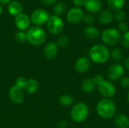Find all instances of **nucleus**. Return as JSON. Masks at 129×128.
Returning <instances> with one entry per match:
<instances>
[{
	"label": "nucleus",
	"mask_w": 129,
	"mask_h": 128,
	"mask_svg": "<svg viewBox=\"0 0 129 128\" xmlns=\"http://www.w3.org/2000/svg\"><path fill=\"white\" fill-rule=\"evenodd\" d=\"M98 115L103 119H111L115 117L117 112V106L112 99L102 98L96 106Z\"/></svg>",
	"instance_id": "1"
},
{
	"label": "nucleus",
	"mask_w": 129,
	"mask_h": 128,
	"mask_svg": "<svg viewBox=\"0 0 129 128\" xmlns=\"http://www.w3.org/2000/svg\"><path fill=\"white\" fill-rule=\"evenodd\" d=\"M88 58L96 64H104L110 59V51L104 44L93 45L88 51Z\"/></svg>",
	"instance_id": "2"
},
{
	"label": "nucleus",
	"mask_w": 129,
	"mask_h": 128,
	"mask_svg": "<svg viewBox=\"0 0 129 128\" xmlns=\"http://www.w3.org/2000/svg\"><path fill=\"white\" fill-rule=\"evenodd\" d=\"M27 41L35 46H39L42 45L46 38L45 31L38 26H30L26 32Z\"/></svg>",
	"instance_id": "3"
},
{
	"label": "nucleus",
	"mask_w": 129,
	"mask_h": 128,
	"mask_svg": "<svg viewBox=\"0 0 129 128\" xmlns=\"http://www.w3.org/2000/svg\"><path fill=\"white\" fill-rule=\"evenodd\" d=\"M89 115V108L87 104L83 102H79L73 106L70 111L71 118L76 123L85 121Z\"/></svg>",
	"instance_id": "4"
},
{
	"label": "nucleus",
	"mask_w": 129,
	"mask_h": 128,
	"mask_svg": "<svg viewBox=\"0 0 129 128\" xmlns=\"http://www.w3.org/2000/svg\"><path fill=\"white\" fill-rule=\"evenodd\" d=\"M121 32L116 28H109L101 33V40L106 46H115L121 41Z\"/></svg>",
	"instance_id": "5"
},
{
	"label": "nucleus",
	"mask_w": 129,
	"mask_h": 128,
	"mask_svg": "<svg viewBox=\"0 0 129 128\" xmlns=\"http://www.w3.org/2000/svg\"><path fill=\"white\" fill-rule=\"evenodd\" d=\"M98 92L104 98L111 99L116 94L117 89L116 85L109 80H103L98 84H97L96 88Z\"/></svg>",
	"instance_id": "6"
},
{
	"label": "nucleus",
	"mask_w": 129,
	"mask_h": 128,
	"mask_svg": "<svg viewBox=\"0 0 129 128\" xmlns=\"http://www.w3.org/2000/svg\"><path fill=\"white\" fill-rule=\"evenodd\" d=\"M46 26L50 33L53 35H58L63 30L64 23L60 17L57 15H51L49 17L46 23Z\"/></svg>",
	"instance_id": "7"
},
{
	"label": "nucleus",
	"mask_w": 129,
	"mask_h": 128,
	"mask_svg": "<svg viewBox=\"0 0 129 128\" xmlns=\"http://www.w3.org/2000/svg\"><path fill=\"white\" fill-rule=\"evenodd\" d=\"M125 69L120 63H114L107 71V76L110 81H118L125 76Z\"/></svg>",
	"instance_id": "8"
},
{
	"label": "nucleus",
	"mask_w": 129,
	"mask_h": 128,
	"mask_svg": "<svg viewBox=\"0 0 129 128\" xmlns=\"http://www.w3.org/2000/svg\"><path fill=\"white\" fill-rule=\"evenodd\" d=\"M49 14L48 13L42 8L36 9L33 11L30 15V21L36 26H41L42 24H45L47 23L48 18H49Z\"/></svg>",
	"instance_id": "9"
},
{
	"label": "nucleus",
	"mask_w": 129,
	"mask_h": 128,
	"mask_svg": "<svg viewBox=\"0 0 129 128\" xmlns=\"http://www.w3.org/2000/svg\"><path fill=\"white\" fill-rule=\"evenodd\" d=\"M85 17L84 11L78 7H73L70 8L67 14V20L70 24H79L80 23Z\"/></svg>",
	"instance_id": "10"
},
{
	"label": "nucleus",
	"mask_w": 129,
	"mask_h": 128,
	"mask_svg": "<svg viewBox=\"0 0 129 128\" xmlns=\"http://www.w3.org/2000/svg\"><path fill=\"white\" fill-rule=\"evenodd\" d=\"M30 23L31 21L29 17L24 13H20L14 18V24L20 31L27 30L30 27Z\"/></svg>",
	"instance_id": "11"
},
{
	"label": "nucleus",
	"mask_w": 129,
	"mask_h": 128,
	"mask_svg": "<svg viewBox=\"0 0 129 128\" xmlns=\"http://www.w3.org/2000/svg\"><path fill=\"white\" fill-rule=\"evenodd\" d=\"M9 97L12 103L14 104H20L24 100V94L23 89L16 85L11 87L9 90Z\"/></svg>",
	"instance_id": "12"
},
{
	"label": "nucleus",
	"mask_w": 129,
	"mask_h": 128,
	"mask_svg": "<svg viewBox=\"0 0 129 128\" xmlns=\"http://www.w3.org/2000/svg\"><path fill=\"white\" fill-rule=\"evenodd\" d=\"M91 67V60L86 57L78 58L75 63V69L79 73H84L89 70Z\"/></svg>",
	"instance_id": "13"
},
{
	"label": "nucleus",
	"mask_w": 129,
	"mask_h": 128,
	"mask_svg": "<svg viewBox=\"0 0 129 128\" xmlns=\"http://www.w3.org/2000/svg\"><path fill=\"white\" fill-rule=\"evenodd\" d=\"M58 52V46L57 43L50 41L46 44V45L44 48V55L45 57L48 60H52L56 57Z\"/></svg>",
	"instance_id": "14"
},
{
	"label": "nucleus",
	"mask_w": 129,
	"mask_h": 128,
	"mask_svg": "<svg viewBox=\"0 0 129 128\" xmlns=\"http://www.w3.org/2000/svg\"><path fill=\"white\" fill-rule=\"evenodd\" d=\"M84 6L88 11L96 14L102 9V2L101 0H85Z\"/></svg>",
	"instance_id": "15"
},
{
	"label": "nucleus",
	"mask_w": 129,
	"mask_h": 128,
	"mask_svg": "<svg viewBox=\"0 0 129 128\" xmlns=\"http://www.w3.org/2000/svg\"><path fill=\"white\" fill-rule=\"evenodd\" d=\"M114 124L117 128H128L129 117L123 113L116 114L114 117Z\"/></svg>",
	"instance_id": "16"
},
{
	"label": "nucleus",
	"mask_w": 129,
	"mask_h": 128,
	"mask_svg": "<svg viewBox=\"0 0 129 128\" xmlns=\"http://www.w3.org/2000/svg\"><path fill=\"white\" fill-rule=\"evenodd\" d=\"M84 36L90 40H95L98 39L101 36V32L99 29L93 26H88L85 27L83 30Z\"/></svg>",
	"instance_id": "17"
},
{
	"label": "nucleus",
	"mask_w": 129,
	"mask_h": 128,
	"mask_svg": "<svg viewBox=\"0 0 129 128\" xmlns=\"http://www.w3.org/2000/svg\"><path fill=\"white\" fill-rule=\"evenodd\" d=\"M114 18V14L111 10L105 9L101 11H100L98 14V20L102 24H109L110 23Z\"/></svg>",
	"instance_id": "18"
},
{
	"label": "nucleus",
	"mask_w": 129,
	"mask_h": 128,
	"mask_svg": "<svg viewBox=\"0 0 129 128\" xmlns=\"http://www.w3.org/2000/svg\"><path fill=\"white\" fill-rule=\"evenodd\" d=\"M96 88H97V85L93 78H86L82 81L81 84V88L82 91L86 94L92 93L96 89Z\"/></svg>",
	"instance_id": "19"
},
{
	"label": "nucleus",
	"mask_w": 129,
	"mask_h": 128,
	"mask_svg": "<svg viewBox=\"0 0 129 128\" xmlns=\"http://www.w3.org/2000/svg\"><path fill=\"white\" fill-rule=\"evenodd\" d=\"M23 7L21 4L17 1H11L8 5V13L12 16H17L22 13Z\"/></svg>",
	"instance_id": "20"
},
{
	"label": "nucleus",
	"mask_w": 129,
	"mask_h": 128,
	"mask_svg": "<svg viewBox=\"0 0 129 128\" xmlns=\"http://www.w3.org/2000/svg\"><path fill=\"white\" fill-rule=\"evenodd\" d=\"M38 88H39L38 81L34 78H29L26 80V83L23 90H25L26 93L33 94L38 91Z\"/></svg>",
	"instance_id": "21"
},
{
	"label": "nucleus",
	"mask_w": 129,
	"mask_h": 128,
	"mask_svg": "<svg viewBox=\"0 0 129 128\" xmlns=\"http://www.w3.org/2000/svg\"><path fill=\"white\" fill-rule=\"evenodd\" d=\"M58 102L60 105H62L63 106H70L74 105L75 100L72 95L63 94L59 97Z\"/></svg>",
	"instance_id": "22"
},
{
	"label": "nucleus",
	"mask_w": 129,
	"mask_h": 128,
	"mask_svg": "<svg viewBox=\"0 0 129 128\" xmlns=\"http://www.w3.org/2000/svg\"><path fill=\"white\" fill-rule=\"evenodd\" d=\"M110 58H112L115 63H119L124 59V54L122 49L119 48H114L110 51Z\"/></svg>",
	"instance_id": "23"
},
{
	"label": "nucleus",
	"mask_w": 129,
	"mask_h": 128,
	"mask_svg": "<svg viewBox=\"0 0 129 128\" xmlns=\"http://www.w3.org/2000/svg\"><path fill=\"white\" fill-rule=\"evenodd\" d=\"M125 3V0H107V4L110 8L113 11H119L121 10Z\"/></svg>",
	"instance_id": "24"
},
{
	"label": "nucleus",
	"mask_w": 129,
	"mask_h": 128,
	"mask_svg": "<svg viewBox=\"0 0 129 128\" xmlns=\"http://www.w3.org/2000/svg\"><path fill=\"white\" fill-rule=\"evenodd\" d=\"M66 8H67L66 5L63 2H59L54 5V12L55 15L59 17V16L62 15L66 11Z\"/></svg>",
	"instance_id": "25"
},
{
	"label": "nucleus",
	"mask_w": 129,
	"mask_h": 128,
	"mask_svg": "<svg viewBox=\"0 0 129 128\" xmlns=\"http://www.w3.org/2000/svg\"><path fill=\"white\" fill-rule=\"evenodd\" d=\"M14 38H15V40H16L17 42L21 43V44L28 41L27 40V34L24 31H20H20L17 32L16 34H15Z\"/></svg>",
	"instance_id": "26"
},
{
	"label": "nucleus",
	"mask_w": 129,
	"mask_h": 128,
	"mask_svg": "<svg viewBox=\"0 0 129 128\" xmlns=\"http://www.w3.org/2000/svg\"><path fill=\"white\" fill-rule=\"evenodd\" d=\"M120 41L122 42V45L125 48L129 49V30L123 32Z\"/></svg>",
	"instance_id": "27"
},
{
	"label": "nucleus",
	"mask_w": 129,
	"mask_h": 128,
	"mask_svg": "<svg viewBox=\"0 0 129 128\" xmlns=\"http://www.w3.org/2000/svg\"><path fill=\"white\" fill-rule=\"evenodd\" d=\"M26 80L27 79L26 78H24V77H18L15 80V84L14 85H16L18 88L23 90L24 87L26 85Z\"/></svg>",
	"instance_id": "28"
},
{
	"label": "nucleus",
	"mask_w": 129,
	"mask_h": 128,
	"mask_svg": "<svg viewBox=\"0 0 129 128\" xmlns=\"http://www.w3.org/2000/svg\"><path fill=\"white\" fill-rule=\"evenodd\" d=\"M68 43H69V38L64 35L60 36L57 41V46H60V47H65L68 45Z\"/></svg>",
	"instance_id": "29"
},
{
	"label": "nucleus",
	"mask_w": 129,
	"mask_h": 128,
	"mask_svg": "<svg viewBox=\"0 0 129 128\" xmlns=\"http://www.w3.org/2000/svg\"><path fill=\"white\" fill-rule=\"evenodd\" d=\"M114 18L116 19V20L119 21V22H122L124 21L125 18V14L124 11L119 10L116 11L115 14H114Z\"/></svg>",
	"instance_id": "30"
},
{
	"label": "nucleus",
	"mask_w": 129,
	"mask_h": 128,
	"mask_svg": "<svg viewBox=\"0 0 129 128\" xmlns=\"http://www.w3.org/2000/svg\"><path fill=\"white\" fill-rule=\"evenodd\" d=\"M83 20H84V22H85V24L91 25V24H93L95 22V17H94V15H92L91 14H85V17H84Z\"/></svg>",
	"instance_id": "31"
},
{
	"label": "nucleus",
	"mask_w": 129,
	"mask_h": 128,
	"mask_svg": "<svg viewBox=\"0 0 129 128\" xmlns=\"http://www.w3.org/2000/svg\"><path fill=\"white\" fill-rule=\"evenodd\" d=\"M128 24H127L126 22H125V21L119 22V23H118V30L119 32L122 31V32H125L128 31Z\"/></svg>",
	"instance_id": "32"
},
{
	"label": "nucleus",
	"mask_w": 129,
	"mask_h": 128,
	"mask_svg": "<svg viewBox=\"0 0 129 128\" xmlns=\"http://www.w3.org/2000/svg\"><path fill=\"white\" fill-rule=\"evenodd\" d=\"M119 81H120V85L122 88H129V76H124Z\"/></svg>",
	"instance_id": "33"
},
{
	"label": "nucleus",
	"mask_w": 129,
	"mask_h": 128,
	"mask_svg": "<svg viewBox=\"0 0 129 128\" xmlns=\"http://www.w3.org/2000/svg\"><path fill=\"white\" fill-rule=\"evenodd\" d=\"M93 79H94V82H95V84H96V85H97V84H98L100 82H101L103 80H104L105 78H104V76H103L102 75L98 74V75H96L93 78Z\"/></svg>",
	"instance_id": "34"
},
{
	"label": "nucleus",
	"mask_w": 129,
	"mask_h": 128,
	"mask_svg": "<svg viewBox=\"0 0 129 128\" xmlns=\"http://www.w3.org/2000/svg\"><path fill=\"white\" fill-rule=\"evenodd\" d=\"M85 1V0H73V4L75 5L76 7L79 8V7L84 5Z\"/></svg>",
	"instance_id": "35"
},
{
	"label": "nucleus",
	"mask_w": 129,
	"mask_h": 128,
	"mask_svg": "<svg viewBox=\"0 0 129 128\" xmlns=\"http://www.w3.org/2000/svg\"><path fill=\"white\" fill-rule=\"evenodd\" d=\"M40 1L45 5H51L57 2V0H40Z\"/></svg>",
	"instance_id": "36"
},
{
	"label": "nucleus",
	"mask_w": 129,
	"mask_h": 128,
	"mask_svg": "<svg viewBox=\"0 0 129 128\" xmlns=\"http://www.w3.org/2000/svg\"><path fill=\"white\" fill-rule=\"evenodd\" d=\"M123 66L125 69L129 71V56L125 58L124 60V63H123Z\"/></svg>",
	"instance_id": "37"
},
{
	"label": "nucleus",
	"mask_w": 129,
	"mask_h": 128,
	"mask_svg": "<svg viewBox=\"0 0 129 128\" xmlns=\"http://www.w3.org/2000/svg\"><path fill=\"white\" fill-rule=\"evenodd\" d=\"M59 127L60 128H66L67 127V122L64 120H62L59 122Z\"/></svg>",
	"instance_id": "38"
},
{
	"label": "nucleus",
	"mask_w": 129,
	"mask_h": 128,
	"mask_svg": "<svg viewBox=\"0 0 129 128\" xmlns=\"http://www.w3.org/2000/svg\"><path fill=\"white\" fill-rule=\"evenodd\" d=\"M12 0H0V4L1 5H5V4H9Z\"/></svg>",
	"instance_id": "39"
},
{
	"label": "nucleus",
	"mask_w": 129,
	"mask_h": 128,
	"mask_svg": "<svg viewBox=\"0 0 129 128\" xmlns=\"http://www.w3.org/2000/svg\"><path fill=\"white\" fill-rule=\"evenodd\" d=\"M2 11H3V8H2V5L0 4V16H1V15H2Z\"/></svg>",
	"instance_id": "40"
},
{
	"label": "nucleus",
	"mask_w": 129,
	"mask_h": 128,
	"mask_svg": "<svg viewBox=\"0 0 129 128\" xmlns=\"http://www.w3.org/2000/svg\"><path fill=\"white\" fill-rule=\"evenodd\" d=\"M126 99H127V102H128V103L129 104V91L128 92V94H127V97H126Z\"/></svg>",
	"instance_id": "41"
},
{
	"label": "nucleus",
	"mask_w": 129,
	"mask_h": 128,
	"mask_svg": "<svg viewBox=\"0 0 129 128\" xmlns=\"http://www.w3.org/2000/svg\"><path fill=\"white\" fill-rule=\"evenodd\" d=\"M102 128H107V127H102Z\"/></svg>",
	"instance_id": "42"
}]
</instances>
